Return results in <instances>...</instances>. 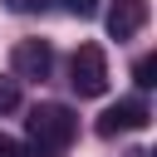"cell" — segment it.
Returning a JSON list of instances; mask_svg holds the SVG:
<instances>
[{
	"label": "cell",
	"mask_w": 157,
	"mask_h": 157,
	"mask_svg": "<svg viewBox=\"0 0 157 157\" xmlns=\"http://www.w3.org/2000/svg\"><path fill=\"white\" fill-rule=\"evenodd\" d=\"M25 132H29V147H34L39 157H59V152L74 142L78 118H74V108H64V103H34L29 118H25Z\"/></svg>",
	"instance_id": "6da1fadb"
},
{
	"label": "cell",
	"mask_w": 157,
	"mask_h": 157,
	"mask_svg": "<svg viewBox=\"0 0 157 157\" xmlns=\"http://www.w3.org/2000/svg\"><path fill=\"white\" fill-rule=\"evenodd\" d=\"M69 83H74L78 98H98V93H108V54H103L98 44H78L74 59H69Z\"/></svg>",
	"instance_id": "7a4b0ae2"
},
{
	"label": "cell",
	"mask_w": 157,
	"mask_h": 157,
	"mask_svg": "<svg viewBox=\"0 0 157 157\" xmlns=\"http://www.w3.org/2000/svg\"><path fill=\"white\" fill-rule=\"evenodd\" d=\"M147 123H152V108H147L142 98H118L113 108H103V118H98V137L137 132V128H147Z\"/></svg>",
	"instance_id": "3957f363"
},
{
	"label": "cell",
	"mask_w": 157,
	"mask_h": 157,
	"mask_svg": "<svg viewBox=\"0 0 157 157\" xmlns=\"http://www.w3.org/2000/svg\"><path fill=\"white\" fill-rule=\"evenodd\" d=\"M10 69H15L20 78H49V69H54V49H49L44 39H20V44L10 49Z\"/></svg>",
	"instance_id": "277c9868"
},
{
	"label": "cell",
	"mask_w": 157,
	"mask_h": 157,
	"mask_svg": "<svg viewBox=\"0 0 157 157\" xmlns=\"http://www.w3.org/2000/svg\"><path fill=\"white\" fill-rule=\"evenodd\" d=\"M147 20H152V5H147V0H113V10H108V34H113V39H132Z\"/></svg>",
	"instance_id": "5b68a950"
},
{
	"label": "cell",
	"mask_w": 157,
	"mask_h": 157,
	"mask_svg": "<svg viewBox=\"0 0 157 157\" xmlns=\"http://www.w3.org/2000/svg\"><path fill=\"white\" fill-rule=\"evenodd\" d=\"M152 74H157V59H152V54H142V59H137V69H132V78H137V88H152V83H157Z\"/></svg>",
	"instance_id": "8992f818"
},
{
	"label": "cell",
	"mask_w": 157,
	"mask_h": 157,
	"mask_svg": "<svg viewBox=\"0 0 157 157\" xmlns=\"http://www.w3.org/2000/svg\"><path fill=\"white\" fill-rule=\"evenodd\" d=\"M15 108H20V83L0 78V113H15Z\"/></svg>",
	"instance_id": "52a82bcc"
},
{
	"label": "cell",
	"mask_w": 157,
	"mask_h": 157,
	"mask_svg": "<svg viewBox=\"0 0 157 157\" xmlns=\"http://www.w3.org/2000/svg\"><path fill=\"white\" fill-rule=\"evenodd\" d=\"M0 157H29V152H25V142H15L10 132H0Z\"/></svg>",
	"instance_id": "ba28073f"
},
{
	"label": "cell",
	"mask_w": 157,
	"mask_h": 157,
	"mask_svg": "<svg viewBox=\"0 0 157 157\" xmlns=\"http://www.w3.org/2000/svg\"><path fill=\"white\" fill-rule=\"evenodd\" d=\"M64 10H69V15H78V20H88V15L98 10V0H64Z\"/></svg>",
	"instance_id": "9c48e42d"
},
{
	"label": "cell",
	"mask_w": 157,
	"mask_h": 157,
	"mask_svg": "<svg viewBox=\"0 0 157 157\" xmlns=\"http://www.w3.org/2000/svg\"><path fill=\"white\" fill-rule=\"evenodd\" d=\"M15 15H34V10H44V0H5Z\"/></svg>",
	"instance_id": "30bf717a"
}]
</instances>
